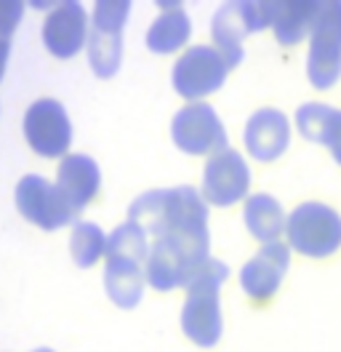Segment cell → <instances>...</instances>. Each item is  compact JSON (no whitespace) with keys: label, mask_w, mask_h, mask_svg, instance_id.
Here are the masks:
<instances>
[{"label":"cell","mask_w":341,"mask_h":352,"mask_svg":"<svg viewBox=\"0 0 341 352\" xmlns=\"http://www.w3.org/2000/svg\"><path fill=\"white\" fill-rule=\"evenodd\" d=\"M128 219L136 221L149 238L163 232L182 235H211L208 232V203L203 192L190 184L170 190H149L131 203Z\"/></svg>","instance_id":"1"},{"label":"cell","mask_w":341,"mask_h":352,"mask_svg":"<svg viewBox=\"0 0 341 352\" xmlns=\"http://www.w3.org/2000/svg\"><path fill=\"white\" fill-rule=\"evenodd\" d=\"M230 278V267L221 259L208 256L206 262L195 267L187 280V299L182 307V331L192 344L211 350L221 342L224 318H221V296L219 291Z\"/></svg>","instance_id":"2"},{"label":"cell","mask_w":341,"mask_h":352,"mask_svg":"<svg viewBox=\"0 0 341 352\" xmlns=\"http://www.w3.org/2000/svg\"><path fill=\"white\" fill-rule=\"evenodd\" d=\"M211 235H182L163 232L149 243V256L144 264V278L155 291L184 288L195 267L211 256Z\"/></svg>","instance_id":"3"},{"label":"cell","mask_w":341,"mask_h":352,"mask_svg":"<svg viewBox=\"0 0 341 352\" xmlns=\"http://www.w3.org/2000/svg\"><path fill=\"white\" fill-rule=\"evenodd\" d=\"M285 243L307 259H328L341 248V214L328 203L307 200L285 217Z\"/></svg>","instance_id":"4"},{"label":"cell","mask_w":341,"mask_h":352,"mask_svg":"<svg viewBox=\"0 0 341 352\" xmlns=\"http://www.w3.org/2000/svg\"><path fill=\"white\" fill-rule=\"evenodd\" d=\"M307 78L312 88L331 91L341 78V0H320L318 22L309 35Z\"/></svg>","instance_id":"5"},{"label":"cell","mask_w":341,"mask_h":352,"mask_svg":"<svg viewBox=\"0 0 341 352\" xmlns=\"http://www.w3.org/2000/svg\"><path fill=\"white\" fill-rule=\"evenodd\" d=\"M230 69L232 67L213 45H192L176 59L170 69V83L182 99L195 104L224 86Z\"/></svg>","instance_id":"6"},{"label":"cell","mask_w":341,"mask_h":352,"mask_svg":"<svg viewBox=\"0 0 341 352\" xmlns=\"http://www.w3.org/2000/svg\"><path fill=\"white\" fill-rule=\"evenodd\" d=\"M170 139L173 144L187 155H211L221 153L230 147V139H227V129L219 118V112L213 110L211 104L206 102H195L187 104L173 115L170 120Z\"/></svg>","instance_id":"7"},{"label":"cell","mask_w":341,"mask_h":352,"mask_svg":"<svg viewBox=\"0 0 341 352\" xmlns=\"http://www.w3.org/2000/svg\"><path fill=\"white\" fill-rule=\"evenodd\" d=\"M24 139L32 153L41 157H59L69 155L72 144V120L56 99H38L24 112Z\"/></svg>","instance_id":"8"},{"label":"cell","mask_w":341,"mask_h":352,"mask_svg":"<svg viewBox=\"0 0 341 352\" xmlns=\"http://www.w3.org/2000/svg\"><path fill=\"white\" fill-rule=\"evenodd\" d=\"M248 192H251V168L243 155L227 147L208 157L203 168V198L208 206L230 208L248 198Z\"/></svg>","instance_id":"9"},{"label":"cell","mask_w":341,"mask_h":352,"mask_svg":"<svg viewBox=\"0 0 341 352\" xmlns=\"http://www.w3.org/2000/svg\"><path fill=\"white\" fill-rule=\"evenodd\" d=\"M14 198H16V208H19L21 217L41 230H48V232L69 224L75 217V211L64 200L59 187L38 174L21 176Z\"/></svg>","instance_id":"10"},{"label":"cell","mask_w":341,"mask_h":352,"mask_svg":"<svg viewBox=\"0 0 341 352\" xmlns=\"http://www.w3.org/2000/svg\"><path fill=\"white\" fill-rule=\"evenodd\" d=\"M288 267H291V248H288V243H264L254 256L243 264V270H240V288L245 291V296L251 302L264 305V302H270L280 291L285 275H288Z\"/></svg>","instance_id":"11"},{"label":"cell","mask_w":341,"mask_h":352,"mask_svg":"<svg viewBox=\"0 0 341 352\" xmlns=\"http://www.w3.org/2000/svg\"><path fill=\"white\" fill-rule=\"evenodd\" d=\"M43 45L56 59H72L88 45V14L78 0L56 3L43 22Z\"/></svg>","instance_id":"12"},{"label":"cell","mask_w":341,"mask_h":352,"mask_svg":"<svg viewBox=\"0 0 341 352\" xmlns=\"http://www.w3.org/2000/svg\"><path fill=\"white\" fill-rule=\"evenodd\" d=\"M243 142L248 155L258 163H275L283 157L291 144V120L285 112L275 107H261L256 110L243 131Z\"/></svg>","instance_id":"13"},{"label":"cell","mask_w":341,"mask_h":352,"mask_svg":"<svg viewBox=\"0 0 341 352\" xmlns=\"http://www.w3.org/2000/svg\"><path fill=\"white\" fill-rule=\"evenodd\" d=\"M56 187L69 203V208L78 214L102 190V171L91 155L69 153L62 157L59 171H56Z\"/></svg>","instance_id":"14"},{"label":"cell","mask_w":341,"mask_h":352,"mask_svg":"<svg viewBox=\"0 0 341 352\" xmlns=\"http://www.w3.org/2000/svg\"><path fill=\"white\" fill-rule=\"evenodd\" d=\"M296 129L304 139L328 147L333 160L341 166V110L322 102H307L296 110Z\"/></svg>","instance_id":"15"},{"label":"cell","mask_w":341,"mask_h":352,"mask_svg":"<svg viewBox=\"0 0 341 352\" xmlns=\"http://www.w3.org/2000/svg\"><path fill=\"white\" fill-rule=\"evenodd\" d=\"M160 8H163V14L149 24L144 43H147L152 54L168 56V54H176V51H182L187 45L192 35V19L179 3L160 0Z\"/></svg>","instance_id":"16"},{"label":"cell","mask_w":341,"mask_h":352,"mask_svg":"<svg viewBox=\"0 0 341 352\" xmlns=\"http://www.w3.org/2000/svg\"><path fill=\"white\" fill-rule=\"evenodd\" d=\"M144 264L131 259H107L104 291L107 296L123 309H133L144 296Z\"/></svg>","instance_id":"17"},{"label":"cell","mask_w":341,"mask_h":352,"mask_svg":"<svg viewBox=\"0 0 341 352\" xmlns=\"http://www.w3.org/2000/svg\"><path fill=\"white\" fill-rule=\"evenodd\" d=\"M320 0H277L272 30L280 45H298L318 22Z\"/></svg>","instance_id":"18"},{"label":"cell","mask_w":341,"mask_h":352,"mask_svg":"<svg viewBox=\"0 0 341 352\" xmlns=\"http://www.w3.org/2000/svg\"><path fill=\"white\" fill-rule=\"evenodd\" d=\"M248 27L243 22V11H240V3H227L216 11L211 22V38L213 48L227 59L230 67H237L245 56V48L243 41L248 38Z\"/></svg>","instance_id":"19"},{"label":"cell","mask_w":341,"mask_h":352,"mask_svg":"<svg viewBox=\"0 0 341 352\" xmlns=\"http://www.w3.org/2000/svg\"><path fill=\"white\" fill-rule=\"evenodd\" d=\"M243 221L251 232V238L261 243H275L285 232V211L280 206V200L267 195V192H256L245 198L243 206Z\"/></svg>","instance_id":"20"},{"label":"cell","mask_w":341,"mask_h":352,"mask_svg":"<svg viewBox=\"0 0 341 352\" xmlns=\"http://www.w3.org/2000/svg\"><path fill=\"white\" fill-rule=\"evenodd\" d=\"M88 65L99 78H115L123 62V32L88 30Z\"/></svg>","instance_id":"21"},{"label":"cell","mask_w":341,"mask_h":352,"mask_svg":"<svg viewBox=\"0 0 341 352\" xmlns=\"http://www.w3.org/2000/svg\"><path fill=\"white\" fill-rule=\"evenodd\" d=\"M149 256V235L136 221H123L107 235L104 259H131V262L147 264Z\"/></svg>","instance_id":"22"},{"label":"cell","mask_w":341,"mask_h":352,"mask_svg":"<svg viewBox=\"0 0 341 352\" xmlns=\"http://www.w3.org/2000/svg\"><path fill=\"white\" fill-rule=\"evenodd\" d=\"M107 248V235L104 230L94 221H75L72 227V235H69V251H72V259L78 267H94L104 256Z\"/></svg>","instance_id":"23"},{"label":"cell","mask_w":341,"mask_h":352,"mask_svg":"<svg viewBox=\"0 0 341 352\" xmlns=\"http://www.w3.org/2000/svg\"><path fill=\"white\" fill-rule=\"evenodd\" d=\"M21 14H24V3H19V0H0V80L6 75L11 41H14L16 24L21 22Z\"/></svg>","instance_id":"24"},{"label":"cell","mask_w":341,"mask_h":352,"mask_svg":"<svg viewBox=\"0 0 341 352\" xmlns=\"http://www.w3.org/2000/svg\"><path fill=\"white\" fill-rule=\"evenodd\" d=\"M128 16H131V3L128 0H99L94 6V30L123 32Z\"/></svg>","instance_id":"25"},{"label":"cell","mask_w":341,"mask_h":352,"mask_svg":"<svg viewBox=\"0 0 341 352\" xmlns=\"http://www.w3.org/2000/svg\"><path fill=\"white\" fill-rule=\"evenodd\" d=\"M275 6L277 0H245V3H240L243 22L248 27V32H261V30L272 27Z\"/></svg>","instance_id":"26"},{"label":"cell","mask_w":341,"mask_h":352,"mask_svg":"<svg viewBox=\"0 0 341 352\" xmlns=\"http://www.w3.org/2000/svg\"><path fill=\"white\" fill-rule=\"evenodd\" d=\"M35 352H54V350H48V347H43V350H35Z\"/></svg>","instance_id":"27"}]
</instances>
